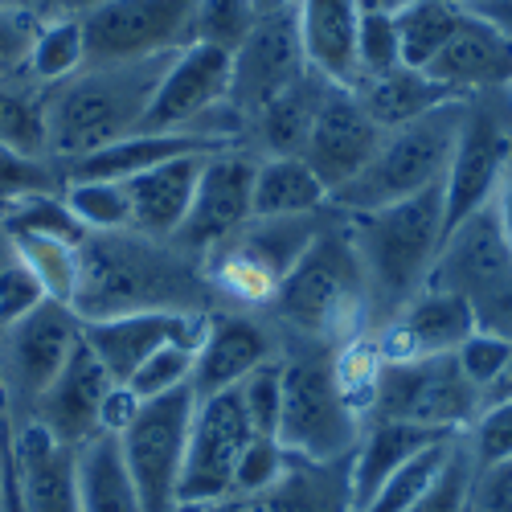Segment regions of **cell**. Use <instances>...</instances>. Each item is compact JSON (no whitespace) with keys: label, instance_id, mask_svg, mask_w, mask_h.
I'll use <instances>...</instances> for the list:
<instances>
[{"label":"cell","instance_id":"36","mask_svg":"<svg viewBox=\"0 0 512 512\" xmlns=\"http://www.w3.org/2000/svg\"><path fill=\"white\" fill-rule=\"evenodd\" d=\"M87 66V37H82L78 17H50L37 25V37L29 46V58L21 66L25 78H33L37 87H58V82L74 78Z\"/></svg>","mask_w":512,"mask_h":512},{"label":"cell","instance_id":"23","mask_svg":"<svg viewBox=\"0 0 512 512\" xmlns=\"http://www.w3.org/2000/svg\"><path fill=\"white\" fill-rule=\"evenodd\" d=\"M205 320H209V312H132V316L87 320V324L78 320V324H82V340L91 345V353L123 386L156 349L197 345L205 332Z\"/></svg>","mask_w":512,"mask_h":512},{"label":"cell","instance_id":"58","mask_svg":"<svg viewBox=\"0 0 512 512\" xmlns=\"http://www.w3.org/2000/svg\"><path fill=\"white\" fill-rule=\"evenodd\" d=\"M13 259V242H9V234L0 230V271H5V263Z\"/></svg>","mask_w":512,"mask_h":512},{"label":"cell","instance_id":"37","mask_svg":"<svg viewBox=\"0 0 512 512\" xmlns=\"http://www.w3.org/2000/svg\"><path fill=\"white\" fill-rule=\"evenodd\" d=\"M17 259L33 271L41 291L58 304H74L78 291V246L82 242H62V238H9Z\"/></svg>","mask_w":512,"mask_h":512},{"label":"cell","instance_id":"56","mask_svg":"<svg viewBox=\"0 0 512 512\" xmlns=\"http://www.w3.org/2000/svg\"><path fill=\"white\" fill-rule=\"evenodd\" d=\"M508 398H512V357H508V365L500 369V377L484 390V406H492V402H508Z\"/></svg>","mask_w":512,"mask_h":512},{"label":"cell","instance_id":"31","mask_svg":"<svg viewBox=\"0 0 512 512\" xmlns=\"http://www.w3.org/2000/svg\"><path fill=\"white\" fill-rule=\"evenodd\" d=\"M353 95L361 99V107L369 111V119L381 132H398V127L431 115L447 103H459L455 91H447L443 82H435L426 70H410V66H398L381 78L353 82Z\"/></svg>","mask_w":512,"mask_h":512},{"label":"cell","instance_id":"49","mask_svg":"<svg viewBox=\"0 0 512 512\" xmlns=\"http://www.w3.org/2000/svg\"><path fill=\"white\" fill-rule=\"evenodd\" d=\"M46 300H50V295L41 291L33 271L17 259V250H13V259L5 263V271H0V328L17 324L21 316H29L33 308H41Z\"/></svg>","mask_w":512,"mask_h":512},{"label":"cell","instance_id":"19","mask_svg":"<svg viewBox=\"0 0 512 512\" xmlns=\"http://www.w3.org/2000/svg\"><path fill=\"white\" fill-rule=\"evenodd\" d=\"M115 386H119V381L91 353L87 340L78 336L70 361L54 377V386L37 398L29 418L37 426H46L58 443L82 447V443H91L95 435H103V410H107V398H111Z\"/></svg>","mask_w":512,"mask_h":512},{"label":"cell","instance_id":"34","mask_svg":"<svg viewBox=\"0 0 512 512\" xmlns=\"http://www.w3.org/2000/svg\"><path fill=\"white\" fill-rule=\"evenodd\" d=\"M467 5L463 0H402L394 9L398 41H402V66L426 70L435 62V54L455 37L463 25Z\"/></svg>","mask_w":512,"mask_h":512},{"label":"cell","instance_id":"13","mask_svg":"<svg viewBox=\"0 0 512 512\" xmlns=\"http://www.w3.org/2000/svg\"><path fill=\"white\" fill-rule=\"evenodd\" d=\"M197 0H99L87 9L82 37H87V66H119L177 54L193 41Z\"/></svg>","mask_w":512,"mask_h":512},{"label":"cell","instance_id":"43","mask_svg":"<svg viewBox=\"0 0 512 512\" xmlns=\"http://www.w3.org/2000/svg\"><path fill=\"white\" fill-rule=\"evenodd\" d=\"M472 476H476V459L467 451L463 435L451 443V455L447 463L439 467V476L431 480L406 512H467V496H472Z\"/></svg>","mask_w":512,"mask_h":512},{"label":"cell","instance_id":"41","mask_svg":"<svg viewBox=\"0 0 512 512\" xmlns=\"http://www.w3.org/2000/svg\"><path fill=\"white\" fill-rule=\"evenodd\" d=\"M242 414L250 422V431L259 439H275L279 435V414H283V353L267 365H259L246 381L234 386Z\"/></svg>","mask_w":512,"mask_h":512},{"label":"cell","instance_id":"59","mask_svg":"<svg viewBox=\"0 0 512 512\" xmlns=\"http://www.w3.org/2000/svg\"><path fill=\"white\" fill-rule=\"evenodd\" d=\"M0 9H29V0H0Z\"/></svg>","mask_w":512,"mask_h":512},{"label":"cell","instance_id":"46","mask_svg":"<svg viewBox=\"0 0 512 512\" xmlns=\"http://www.w3.org/2000/svg\"><path fill=\"white\" fill-rule=\"evenodd\" d=\"M463 443H467V451H472L476 467L512 459V398L484 406L480 418L463 431Z\"/></svg>","mask_w":512,"mask_h":512},{"label":"cell","instance_id":"48","mask_svg":"<svg viewBox=\"0 0 512 512\" xmlns=\"http://www.w3.org/2000/svg\"><path fill=\"white\" fill-rule=\"evenodd\" d=\"M287 463H291V455L283 451L279 439H259V435H254L250 447H246L242 459H238L234 492H230V496H246V492H263V488H271V484L287 472Z\"/></svg>","mask_w":512,"mask_h":512},{"label":"cell","instance_id":"25","mask_svg":"<svg viewBox=\"0 0 512 512\" xmlns=\"http://www.w3.org/2000/svg\"><path fill=\"white\" fill-rule=\"evenodd\" d=\"M426 74L443 82L447 91H455L459 99H472L484 91H512V37H504L492 21L467 9L463 25L435 54Z\"/></svg>","mask_w":512,"mask_h":512},{"label":"cell","instance_id":"35","mask_svg":"<svg viewBox=\"0 0 512 512\" xmlns=\"http://www.w3.org/2000/svg\"><path fill=\"white\" fill-rule=\"evenodd\" d=\"M0 144H9L25 156L50 160V136H46V87L33 78L0 74Z\"/></svg>","mask_w":512,"mask_h":512},{"label":"cell","instance_id":"5","mask_svg":"<svg viewBox=\"0 0 512 512\" xmlns=\"http://www.w3.org/2000/svg\"><path fill=\"white\" fill-rule=\"evenodd\" d=\"M365 418L345 398L336 381L332 349L287 340L283 349V414H279V443L295 459L336 463L357 451Z\"/></svg>","mask_w":512,"mask_h":512},{"label":"cell","instance_id":"30","mask_svg":"<svg viewBox=\"0 0 512 512\" xmlns=\"http://www.w3.org/2000/svg\"><path fill=\"white\" fill-rule=\"evenodd\" d=\"M455 435H439L426 431V426H410V422H390V418H369L365 431L357 439V451L349 455V480H353V508L361 512L369 504V496L386 484L394 472L410 459H418L426 447L447 443Z\"/></svg>","mask_w":512,"mask_h":512},{"label":"cell","instance_id":"55","mask_svg":"<svg viewBox=\"0 0 512 512\" xmlns=\"http://www.w3.org/2000/svg\"><path fill=\"white\" fill-rule=\"evenodd\" d=\"M492 205H496V213H500L504 238H508V246H512V164H508V173H504V181H500V189H496Z\"/></svg>","mask_w":512,"mask_h":512},{"label":"cell","instance_id":"6","mask_svg":"<svg viewBox=\"0 0 512 512\" xmlns=\"http://www.w3.org/2000/svg\"><path fill=\"white\" fill-rule=\"evenodd\" d=\"M463 103H447L431 115H422L398 132H386L381 148L361 173L332 193L336 213H369L381 205H398L406 197H418L426 189H435L447 181L451 152L459 140V123H463Z\"/></svg>","mask_w":512,"mask_h":512},{"label":"cell","instance_id":"51","mask_svg":"<svg viewBox=\"0 0 512 512\" xmlns=\"http://www.w3.org/2000/svg\"><path fill=\"white\" fill-rule=\"evenodd\" d=\"M467 512H512V459L476 467Z\"/></svg>","mask_w":512,"mask_h":512},{"label":"cell","instance_id":"45","mask_svg":"<svg viewBox=\"0 0 512 512\" xmlns=\"http://www.w3.org/2000/svg\"><path fill=\"white\" fill-rule=\"evenodd\" d=\"M193 353H197V345H164L132 377H127L123 386L132 390L140 402L160 398V394H173V390L189 386V377H193Z\"/></svg>","mask_w":512,"mask_h":512},{"label":"cell","instance_id":"4","mask_svg":"<svg viewBox=\"0 0 512 512\" xmlns=\"http://www.w3.org/2000/svg\"><path fill=\"white\" fill-rule=\"evenodd\" d=\"M181 54V50H177ZM177 54L119 66H82L74 78L46 91V136L50 160L66 168L115 140L136 136L156 99V87Z\"/></svg>","mask_w":512,"mask_h":512},{"label":"cell","instance_id":"1","mask_svg":"<svg viewBox=\"0 0 512 512\" xmlns=\"http://www.w3.org/2000/svg\"><path fill=\"white\" fill-rule=\"evenodd\" d=\"M70 308L87 324L132 312H213L218 300L197 254L164 238L119 230L82 238Z\"/></svg>","mask_w":512,"mask_h":512},{"label":"cell","instance_id":"47","mask_svg":"<svg viewBox=\"0 0 512 512\" xmlns=\"http://www.w3.org/2000/svg\"><path fill=\"white\" fill-rule=\"evenodd\" d=\"M508 357H512L508 340H500V336H492V332H480V328L455 349V365H459L463 377L480 390V398H484V390L492 386V381L500 377V369L508 365Z\"/></svg>","mask_w":512,"mask_h":512},{"label":"cell","instance_id":"38","mask_svg":"<svg viewBox=\"0 0 512 512\" xmlns=\"http://www.w3.org/2000/svg\"><path fill=\"white\" fill-rule=\"evenodd\" d=\"M62 197L87 234L132 230V201H127L123 181H66Z\"/></svg>","mask_w":512,"mask_h":512},{"label":"cell","instance_id":"17","mask_svg":"<svg viewBox=\"0 0 512 512\" xmlns=\"http://www.w3.org/2000/svg\"><path fill=\"white\" fill-rule=\"evenodd\" d=\"M304 74H308V58H304L300 25H295V5L279 13H263L246 33V41L234 50L230 107L246 119L287 87H295Z\"/></svg>","mask_w":512,"mask_h":512},{"label":"cell","instance_id":"52","mask_svg":"<svg viewBox=\"0 0 512 512\" xmlns=\"http://www.w3.org/2000/svg\"><path fill=\"white\" fill-rule=\"evenodd\" d=\"M472 312H476L480 332H492V336H500L512 345V279L504 287H496L492 295H484L480 304H472Z\"/></svg>","mask_w":512,"mask_h":512},{"label":"cell","instance_id":"26","mask_svg":"<svg viewBox=\"0 0 512 512\" xmlns=\"http://www.w3.org/2000/svg\"><path fill=\"white\" fill-rule=\"evenodd\" d=\"M328 91H332V82L320 78L316 70H308L300 82H295V87H287L267 107L246 115V123H242V148L254 160H267V156H304V144L312 136V123H316Z\"/></svg>","mask_w":512,"mask_h":512},{"label":"cell","instance_id":"2","mask_svg":"<svg viewBox=\"0 0 512 512\" xmlns=\"http://www.w3.org/2000/svg\"><path fill=\"white\" fill-rule=\"evenodd\" d=\"M283 340L340 349L369 336V291L345 213H332L328 226L308 242L295 267L275 287L263 312Z\"/></svg>","mask_w":512,"mask_h":512},{"label":"cell","instance_id":"53","mask_svg":"<svg viewBox=\"0 0 512 512\" xmlns=\"http://www.w3.org/2000/svg\"><path fill=\"white\" fill-rule=\"evenodd\" d=\"M99 0H29V9L41 17V21H50V17H82L87 9H95Z\"/></svg>","mask_w":512,"mask_h":512},{"label":"cell","instance_id":"8","mask_svg":"<svg viewBox=\"0 0 512 512\" xmlns=\"http://www.w3.org/2000/svg\"><path fill=\"white\" fill-rule=\"evenodd\" d=\"M234 54L218 46H185L168 62L140 132H193L218 144H242V115L230 107Z\"/></svg>","mask_w":512,"mask_h":512},{"label":"cell","instance_id":"42","mask_svg":"<svg viewBox=\"0 0 512 512\" xmlns=\"http://www.w3.org/2000/svg\"><path fill=\"white\" fill-rule=\"evenodd\" d=\"M62 168L54 160L41 156H25L9 144H0V209L21 201V197H37V193H62Z\"/></svg>","mask_w":512,"mask_h":512},{"label":"cell","instance_id":"12","mask_svg":"<svg viewBox=\"0 0 512 512\" xmlns=\"http://www.w3.org/2000/svg\"><path fill=\"white\" fill-rule=\"evenodd\" d=\"M78 336L82 324L74 308L58 300H46L17 324L0 328V398H5L9 426L33 414L37 398L54 386V377L70 361Z\"/></svg>","mask_w":512,"mask_h":512},{"label":"cell","instance_id":"54","mask_svg":"<svg viewBox=\"0 0 512 512\" xmlns=\"http://www.w3.org/2000/svg\"><path fill=\"white\" fill-rule=\"evenodd\" d=\"M472 13H480L484 21H492L504 37H512V0H480V5H467Z\"/></svg>","mask_w":512,"mask_h":512},{"label":"cell","instance_id":"16","mask_svg":"<svg viewBox=\"0 0 512 512\" xmlns=\"http://www.w3.org/2000/svg\"><path fill=\"white\" fill-rule=\"evenodd\" d=\"M254 164L259 160H254L242 144L205 156L201 181H197V193H193V205H189V218L173 238L181 250L197 254V259L205 263V254H213L226 238H234L254 218V209H250Z\"/></svg>","mask_w":512,"mask_h":512},{"label":"cell","instance_id":"57","mask_svg":"<svg viewBox=\"0 0 512 512\" xmlns=\"http://www.w3.org/2000/svg\"><path fill=\"white\" fill-rule=\"evenodd\" d=\"M295 0H254V9H259V17L263 13H279V9H291Z\"/></svg>","mask_w":512,"mask_h":512},{"label":"cell","instance_id":"33","mask_svg":"<svg viewBox=\"0 0 512 512\" xmlns=\"http://www.w3.org/2000/svg\"><path fill=\"white\" fill-rule=\"evenodd\" d=\"M78 500L82 512H144L119 435L103 431L78 447Z\"/></svg>","mask_w":512,"mask_h":512},{"label":"cell","instance_id":"24","mask_svg":"<svg viewBox=\"0 0 512 512\" xmlns=\"http://www.w3.org/2000/svg\"><path fill=\"white\" fill-rule=\"evenodd\" d=\"M189 512H357L349 459L312 463V459L291 455L287 472L271 488L246 492V496H226L218 504L189 508Z\"/></svg>","mask_w":512,"mask_h":512},{"label":"cell","instance_id":"9","mask_svg":"<svg viewBox=\"0 0 512 512\" xmlns=\"http://www.w3.org/2000/svg\"><path fill=\"white\" fill-rule=\"evenodd\" d=\"M480 410L484 398L455 365V353L422 361H381L369 402V418L410 422L439 435H463L480 418Z\"/></svg>","mask_w":512,"mask_h":512},{"label":"cell","instance_id":"60","mask_svg":"<svg viewBox=\"0 0 512 512\" xmlns=\"http://www.w3.org/2000/svg\"><path fill=\"white\" fill-rule=\"evenodd\" d=\"M0 426H9V418H5V398H0Z\"/></svg>","mask_w":512,"mask_h":512},{"label":"cell","instance_id":"11","mask_svg":"<svg viewBox=\"0 0 512 512\" xmlns=\"http://www.w3.org/2000/svg\"><path fill=\"white\" fill-rule=\"evenodd\" d=\"M512 164V91H484L463 103L459 140L443 181L447 230L484 209Z\"/></svg>","mask_w":512,"mask_h":512},{"label":"cell","instance_id":"32","mask_svg":"<svg viewBox=\"0 0 512 512\" xmlns=\"http://www.w3.org/2000/svg\"><path fill=\"white\" fill-rule=\"evenodd\" d=\"M250 209L254 218H308L332 209V193L304 156H267L254 164Z\"/></svg>","mask_w":512,"mask_h":512},{"label":"cell","instance_id":"50","mask_svg":"<svg viewBox=\"0 0 512 512\" xmlns=\"http://www.w3.org/2000/svg\"><path fill=\"white\" fill-rule=\"evenodd\" d=\"M41 17L33 9H0V74H17L29 58Z\"/></svg>","mask_w":512,"mask_h":512},{"label":"cell","instance_id":"22","mask_svg":"<svg viewBox=\"0 0 512 512\" xmlns=\"http://www.w3.org/2000/svg\"><path fill=\"white\" fill-rule=\"evenodd\" d=\"M5 455L25 512H82L78 500V447L58 443L33 418L5 426Z\"/></svg>","mask_w":512,"mask_h":512},{"label":"cell","instance_id":"10","mask_svg":"<svg viewBox=\"0 0 512 512\" xmlns=\"http://www.w3.org/2000/svg\"><path fill=\"white\" fill-rule=\"evenodd\" d=\"M197 394L181 386L173 394H160L136 406L132 422L119 431V447L127 459V472L136 480L144 512H181V467L189 447Z\"/></svg>","mask_w":512,"mask_h":512},{"label":"cell","instance_id":"27","mask_svg":"<svg viewBox=\"0 0 512 512\" xmlns=\"http://www.w3.org/2000/svg\"><path fill=\"white\" fill-rule=\"evenodd\" d=\"M201 168H205V156H177L148 168V173H136L132 181H123L127 201H132V230L144 238L173 242L189 218Z\"/></svg>","mask_w":512,"mask_h":512},{"label":"cell","instance_id":"28","mask_svg":"<svg viewBox=\"0 0 512 512\" xmlns=\"http://www.w3.org/2000/svg\"><path fill=\"white\" fill-rule=\"evenodd\" d=\"M361 0H295V25H300L308 70L328 78L332 87L357 82V29Z\"/></svg>","mask_w":512,"mask_h":512},{"label":"cell","instance_id":"39","mask_svg":"<svg viewBox=\"0 0 512 512\" xmlns=\"http://www.w3.org/2000/svg\"><path fill=\"white\" fill-rule=\"evenodd\" d=\"M259 21L254 0H197L193 9V41L197 46H218L226 54H234L246 33ZM189 41V46H193Z\"/></svg>","mask_w":512,"mask_h":512},{"label":"cell","instance_id":"7","mask_svg":"<svg viewBox=\"0 0 512 512\" xmlns=\"http://www.w3.org/2000/svg\"><path fill=\"white\" fill-rule=\"evenodd\" d=\"M336 209L308 213V218H250L234 238L205 254V279L218 308L267 312L275 287L308 250V242L328 226Z\"/></svg>","mask_w":512,"mask_h":512},{"label":"cell","instance_id":"20","mask_svg":"<svg viewBox=\"0 0 512 512\" xmlns=\"http://www.w3.org/2000/svg\"><path fill=\"white\" fill-rule=\"evenodd\" d=\"M472 332H476L472 304L447 287L426 283L394 320H386L373 332V340L381 349V361H422V357L455 353Z\"/></svg>","mask_w":512,"mask_h":512},{"label":"cell","instance_id":"44","mask_svg":"<svg viewBox=\"0 0 512 512\" xmlns=\"http://www.w3.org/2000/svg\"><path fill=\"white\" fill-rule=\"evenodd\" d=\"M398 66H402V41H398L394 13L365 9L361 29H357V82L381 78V74H390Z\"/></svg>","mask_w":512,"mask_h":512},{"label":"cell","instance_id":"29","mask_svg":"<svg viewBox=\"0 0 512 512\" xmlns=\"http://www.w3.org/2000/svg\"><path fill=\"white\" fill-rule=\"evenodd\" d=\"M234 144H218L193 132H136L127 140H115L91 156H78L62 168V181H132L136 173H148V168L177 160V156H209Z\"/></svg>","mask_w":512,"mask_h":512},{"label":"cell","instance_id":"21","mask_svg":"<svg viewBox=\"0 0 512 512\" xmlns=\"http://www.w3.org/2000/svg\"><path fill=\"white\" fill-rule=\"evenodd\" d=\"M381 140H386V132L369 119V111L361 107L353 87H332L316 123H312V136L304 144V160L324 181L328 193H340L373 160Z\"/></svg>","mask_w":512,"mask_h":512},{"label":"cell","instance_id":"18","mask_svg":"<svg viewBox=\"0 0 512 512\" xmlns=\"http://www.w3.org/2000/svg\"><path fill=\"white\" fill-rule=\"evenodd\" d=\"M508 279H512V246L504 238L496 205L488 201L484 209L467 213L459 226L447 230V238L439 246V259H435V271L426 283L463 295L467 304H480L484 295H492Z\"/></svg>","mask_w":512,"mask_h":512},{"label":"cell","instance_id":"40","mask_svg":"<svg viewBox=\"0 0 512 512\" xmlns=\"http://www.w3.org/2000/svg\"><path fill=\"white\" fill-rule=\"evenodd\" d=\"M459 439V435H455ZM455 439H447V443H435V447H426L418 459H410L402 472H394L386 484H381L373 496H369V504L361 508V512H406L426 488H431V480L439 476V467L447 463V455H451V443Z\"/></svg>","mask_w":512,"mask_h":512},{"label":"cell","instance_id":"15","mask_svg":"<svg viewBox=\"0 0 512 512\" xmlns=\"http://www.w3.org/2000/svg\"><path fill=\"white\" fill-rule=\"evenodd\" d=\"M287 349V340L263 312H242V308H213L205 320V332L193 353V377L189 386L201 398L226 394L238 381H246L259 365L275 361Z\"/></svg>","mask_w":512,"mask_h":512},{"label":"cell","instance_id":"14","mask_svg":"<svg viewBox=\"0 0 512 512\" xmlns=\"http://www.w3.org/2000/svg\"><path fill=\"white\" fill-rule=\"evenodd\" d=\"M250 439L254 431L234 390L197 402L193 426H189V447H185V467H181V512L218 504L234 492V472Z\"/></svg>","mask_w":512,"mask_h":512},{"label":"cell","instance_id":"3","mask_svg":"<svg viewBox=\"0 0 512 512\" xmlns=\"http://www.w3.org/2000/svg\"><path fill=\"white\" fill-rule=\"evenodd\" d=\"M349 238L357 246L365 291H369V336L394 320L426 287L447 238V201L443 185L381 205L369 213H345Z\"/></svg>","mask_w":512,"mask_h":512},{"label":"cell","instance_id":"61","mask_svg":"<svg viewBox=\"0 0 512 512\" xmlns=\"http://www.w3.org/2000/svg\"><path fill=\"white\" fill-rule=\"evenodd\" d=\"M463 5H480V0H463Z\"/></svg>","mask_w":512,"mask_h":512}]
</instances>
